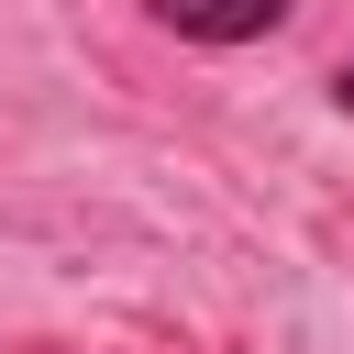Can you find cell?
<instances>
[{
    "instance_id": "6da1fadb",
    "label": "cell",
    "mask_w": 354,
    "mask_h": 354,
    "mask_svg": "<svg viewBox=\"0 0 354 354\" xmlns=\"http://www.w3.org/2000/svg\"><path fill=\"white\" fill-rule=\"evenodd\" d=\"M144 11H155L177 44H266L299 0H144Z\"/></svg>"
},
{
    "instance_id": "7a4b0ae2",
    "label": "cell",
    "mask_w": 354,
    "mask_h": 354,
    "mask_svg": "<svg viewBox=\"0 0 354 354\" xmlns=\"http://www.w3.org/2000/svg\"><path fill=\"white\" fill-rule=\"evenodd\" d=\"M332 111H343V122H354V55H343V66H332Z\"/></svg>"
}]
</instances>
